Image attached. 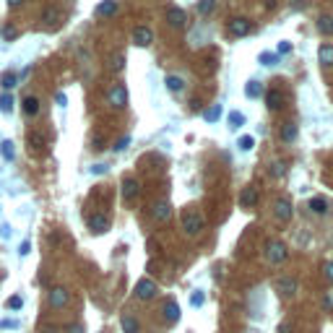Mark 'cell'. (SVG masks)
<instances>
[{
    "mask_svg": "<svg viewBox=\"0 0 333 333\" xmlns=\"http://www.w3.org/2000/svg\"><path fill=\"white\" fill-rule=\"evenodd\" d=\"M203 226H206L203 214H198V211H188L185 216H182V229H185V234H188V237L201 234V229H203Z\"/></svg>",
    "mask_w": 333,
    "mask_h": 333,
    "instance_id": "6da1fadb",
    "label": "cell"
},
{
    "mask_svg": "<svg viewBox=\"0 0 333 333\" xmlns=\"http://www.w3.org/2000/svg\"><path fill=\"white\" fill-rule=\"evenodd\" d=\"M286 245L281 242V239H271V242L266 245V258H268V263H273V266H279V263H284L286 260Z\"/></svg>",
    "mask_w": 333,
    "mask_h": 333,
    "instance_id": "7a4b0ae2",
    "label": "cell"
},
{
    "mask_svg": "<svg viewBox=\"0 0 333 333\" xmlns=\"http://www.w3.org/2000/svg\"><path fill=\"white\" fill-rule=\"evenodd\" d=\"M68 302H71V292H68L65 286H52L50 294H47V305H50L52 310H60V307H65Z\"/></svg>",
    "mask_w": 333,
    "mask_h": 333,
    "instance_id": "3957f363",
    "label": "cell"
},
{
    "mask_svg": "<svg viewBox=\"0 0 333 333\" xmlns=\"http://www.w3.org/2000/svg\"><path fill=\"white\" fill-rule=\"evenodd\" d=\"M156 294H159L156 281H151V279H141L138 284H135V297H138V300H151V297H156Z\"/></svg>",
    "mask_w": 333,
    "mask_h": 333,
    "instance_id": "277c9868",
    "label": "cell"
},
{
    "mask_svg": "<svg viewBox=\"0 0 333 333\" xmlns=\"http://www.w3.org/2000/svg\"><path fill=\"white\" fill-rule=\"evenodd\" d=\"M110 105L112 107H125V105H128V89H125L122 84L110 89Z\"/></svg>",
    "mask_w": 333,
    "mask_h": 333,
    "instance_id": "5b68a950",
    "label": "cell"
},
{
    "mask_svg": "<svg viewBox=\"0 0 333 333\" xmlns=\"http://www.w3.org/2000/svg\"><path fill=\"white\" fill-rule=\"evenodd\" d=\"M167 24H169L172 29H182V26L188 24L185 10H182V8H169V10H167Z\"/></svg>",
    "mask_w": 333,
    "mask_h": 333,
    "instance_id": "8992f818",
    "label": "cell"
},
{
    "mask_svg": "<svg viewBox=\"0 0 333 333\" xmlns=\"http://www.w3.org/2000/svg\"><path fill=\"white\" fill-rule=\"evenodd\" d=\"M138 190H141V185H138V180H135V177H125L122 180V198L128 203L133 198H138Z\"/></svg>",
    "mask_w": 333,
    "mask_h": 333,
    "instance_id": "52a82bcc",
    "label": "cell"
},
{
    "mask_svg": "<svg viewBox=\"0 0 333 333\" xmlns=\"http://www.w3.org/2000/svg\"><path fill=\"white\" fill-rule=\"evenodd\" d=\"M89 229H91L94 234H105L107 229H110V219H107L105 214H94V216L89 219Z\"/></svg>",
    "mask_w": 333,
    "mask_h": 333,
    "instance_id": "ba28073f",
    "label": "cell"
},
{
    "mask_svg": "<svg viewBox=\"0 0 333 333\" xmlns=\"http://www.w3.org/2000/svg\"><path fill=\"white\" fill-rule=\"evenodd\" d=\"M133 42L138 44V47H148V44L154 42L151 29H148V26H135V31H133Z\"/></svg>",
    "mask_w": 333,
    "mask_h": 333,
    "instance_id": "9c48e42d",
    "label": "cell"
},
{
    "mask_svg": "<svg viewBox=\"0 0 333 333\" xmlns=\"http://www.w3.org/2000/svg\"><path fill=\"white\" fill-rule=\"evenodd\" d=\"M162 313H164V320L167 323H177L180 320V305H177V300H167L164 302V307H162Z\"/></svg>",
    "mask_w": 333,
    "mask_h": 333,
    "instance_id": "30bf717a",
    "label": "cell"
},
{
    "mask_svg": "<svg viewBox=\"0 0 333 333\" xmlns=\"http://www.w3.org/2000/svg\"><path fill=\"white\" fill-rule=\"evenodd\" d=\"M273 214H276L279 222H289L292 219V203L286 201V198H279L276 206H273Z\"/></svg>",
    "mask_w": 333,
    "mask_h": 333,
    "instance_id": "8fae6325",
    "label": "cell"
},
{
    "mask_svg": "<svg viewBox=\"0 0 333 333\" xmlns=\"http://www.w3.org/2000/svg\"><path fill=\"white\" fill-rule=\"evenodd\" d=\"M250 21L247 18H232L229 21V31L234 34V37H245V34H250Z\"/></svg>",
    "mask_w": 333,
    "mask_h": 333,
    "instance_id": "7c38bea8",
    "label": "cell"
},
{
    "mask_svg": "<svg viewBox=\"0 0 333 333\" xmlns=\"http://www.w3.org/2000/svg\"><path fill=\"white\" fill-rule=\"evenodd\" d=\"M26 143H29L31 151H42V148L47 146V138H44V133H39V130H29Z\"/></svg>",
    "mask_w": 333,
    "mask_h": 333,
    "instance_id": "4fadbf2b",
    "label": "cell"
},
{
    "mask_svg": "<svg viewBox=\"0 0 333 333\" xmlns=\"http://www.w3.org/2000/svg\"><path fill=\"white\" fill-rule=\"evenodd\" d=\"M255 203H258V190L255 188H245L239 193V206H242V209H252Z\"/></svg>",
    "mask_w": 333,
    "mask_h": 333,
    "instance_id": "5bb4252c",
    "label": "cell"
},
{
    "mask_svg": "<svg viewBox=\"0 0 333 333\" xmlns=\"http://www.w3.org/2000/svg\"><path fill=\"white\" fill-rule=\"evenodd\" d=\"M169 219H172V206H169V203H156V206H154V222L164 224V222H169Z\"/></svg>",
    "mask_w": 333,
    "mask_h": 333,
    "instance_id": "9a60e30c",
    "label": "cell"
},
{
    "mask_svg": "<svg viewBox=\"0 0 333 333\" xmlns=\"http://www.w3.org/2000/svg\"><path fill=\"white\" fill-rule=\"evenodd\" d=\"M94 13H97L99 18H110V16L117 13V3H114V0H105V3H99V5H97Z\"/></svg>",
    "mask_w": 333,
    "mask_h": 333,
    "instance_id": "2e32d148",
    "label": "cell"
},
{
    "mask_svg": "<svg viewBox=\"0 0 333 333\" xmlns=\"http://www.w3.org/2000/svg\"><path fill=\"white\" fill-rule=\"evenodd\" d=\"M21 110H24L26 117H37L39 114V99L37 97H26L24 102H21Z\"/></svg>",
    "mask_w": 333,
    "mask_h": 333,
    "instance_id": "e0dca14e",
    "label": "cell"
},
{
    "mask_svg": "<svg viewBox=\"0 0 333 333\" xmlns=\"http://www.w3.org/2000/svg\"><path fill=\"white\" fill-rule=\"evenodd\" d=\"M276 289L284 294V297H294V292H297V279H279L276 281Z\"/></svg>",
    "mask_w": 333,
    "mask_h": 333,
    "instance_id": "ac0fdd59",
    "label": "cell"
},
{
    "mask_svg": "<svg viewBox=\"0 0 333 333\" xmlns=\"http://www.w3.org/2000/svg\"><path fill=\"white\" fill-rule=\"evenodd\" d=\"M307 209L313 211L315 216H323V214H328V201L326 198H310Z\"/></svg>",
    "mask_w": 333,
    "mask_h": 333,
    "instance_id": "d6986e66",
    "label": "cell"
},
{
    "mask_svg": "<svg viewBox=\"0 0 333 333\" xmlns=\"http://www.w3.org/2000/svg\"><path fill=\"white\" fill-rule=\"evenodd\" d=\"M0 156H3V162H13V159H16L13 141H3V143H0Z\"/></svg>",
    "mask_w": 333,
    "mask_h": 333,
    "instance_id": "ffe728a7",
    "label": "cell"
},
{
    "mask_svg": "<svg viewBox=\"0 0 333 333\" xmlns=\"http://www.w3.org/2000/svg\"><path fill=\"white\" fill-rule=\"evenodd\" d=\"M167 89L172 94H182V91H185V81H182L180 76H167Z\"/></svg>",
    "mask_w": 333,
    "mask_h": 333,
    "instance_id": "44dd1931",
    "label": "cell"
},
{
    "mask_svg": "<svg viewBox=\"0 0 333 333\" xmlns=\"http://www.w3.org/2000/svg\"><path fill=\"white\" fill-rule=\"evenodd\" d=\"M279 138L286 141V143H292V141L297 138V125H294V122H286L284 128L279 130Z\"/></svg>",
    "mask_w": 333,
    "mask_h": 333,
    "instance_id": "7402d4cb",
    "label": "cell"
},
{
    "mask_svg": "<svg viewBox=\"0 0 333 333\" xmlns=\"http://www.w3.org/2000/svg\"><path fill=\"white\" fill-rule=\"evenodd\" d=\"M120 326H122V331H125V333H138V331H141V326H138V320H135L133 315H122V320H120Z\"/></svg>",
    "mask_w": 333,
    "mask_h": 333,
    "instance_id": "603a6c76",
    "label": "cell"
},
{
    "mask_svg": "<svg viewBox=\"0 0 333 333\" xmlns=\"http://www.w3.org/2000/svg\"><path fill=\"white\" fill-rule=\"evenodd\" d=\"M318 31L326 34V37H331V34H333V16H320L318 18Z\"/></svg>",
    "mask_w": 333,
    "mask_h": 333,
    "instance_id": "cb8c5ba5",
    "label": "cell"
},
{
    "mask_svg": "<svg viewBox=\"0 0 333 333\" xmlns=\"http://www.w3.org/2000/svg\"><path fill=\"white\" fill-rule=\"evenodd\" d=\"M266 105H268V110H279L281 107V91L279 89H271L266 94Z\"/></svg>",
    "mask_w": 333,
    "mask_h": 333,
    "instance_id": "d4e9b609",
    "label": "cell"
},
{
    "mask_svg": "<svg viewBox=\"0 0 333 333\" xmlns=\"http://www.w3.org/2000/svg\"><path fill=\"white\" fill-rule=\"evenodd\" d=\"M318 57H320V63H323V65H333V44H323L320 52H318Z\"/></svg>",
    "mask_w": 333,
    "mask_h": 333,
    "instance_id": "484cf974",
    "label": "cell"
},
{
    "mask_svg": "<svg viewBox=\"0 0 333 333\" xmlns=\"http://www.w3.org/2000/svg\"><path fill=\"white\" fill-rule=\"evenodd\" d=\"M222 112H224V110H222V105H211L209 110L203 112V117H206V122H216V120L222 117Z\"/></svg>",
    "mask_w": 333,
    "mask_h": 333,
    "instance_id": "4316f807",
    "label": "cell"
},
{
    "mask_svg": "<svg viewBox=\"0 0 333 333\" xmlns=\"http://www.w3.org/2000/svg\"><path fill=\"white\" fill-rule=\"evenodd\" d=\"M0 112H3V114L13 112V97H10L8 91H5V94H0Z\"/></svg>",
    "mask_w": 333,
    "mask_h": 333,
    "instance_id": "83f0119b",
    "label": "cell"
},
{
    "mask_svg": "<svg viewBox=\"0 0 333 333\" xmlns=\"http://www.w3.org/2000/svg\"><path fill=\"white\" fill-rule=\"evenodd\" d=\"M260 91H263V86H260L258 81H247V86H245L247 99H258V97H260Z\"/></svg>",
    "mask_w": 333,
    "mask_h": 333,
    "instance_id": "f1b7e54d",
    "label": "cell"
},
{
    "mask_svg": "<svg viewBox=\"0 0 333 333\" xmlns=\"http://www.w3.org/2000/svg\"><path fill=\"white\" fill-rule=\"evenodd\" d=\"M16 81H18V76H16V73H10V71L0 76V86H3L5 91H8V89H13V86H16Z\"/></svg>",
    "mask_w": 333,
    "mask_h": 333,
    "instance_id": "f546056e",
    "label": "cell"
},
{
    "mask_svg": "<svg viewBox=\"0 0 333 333\" xmlns=\"http://www.w3.org/2000/svg\"><path fill=\"white\" fill-rule=\"evenodd\" d=\"M229 125H232V128H239V125H245V114L242 112H229Z\"/></svg>",
    "mask_w": 333,
    "mask_h": 333,
    "instance_id": "4dcf8cb0",
    "label": "cell"
},
{
    "mask_svg": "<svg viewBox=\"0 0 333 333\" xmlns=\"http://www.w3.org/2000/svg\"><path fill=\"white\" fill-rule=\"evenodd\" d=\"M214 5H216V0H201V3H198V13L201 16H209L211 10H214Z\"/></svg>",
    "mask_w": 333,
    "mask_h": 333,
    "instance_id": "1f68e13d",
    "label": "cell"
},
{
    "mask_svg": "<svg viewBox=\"0 0 333 333\" xmlns=\"http://www.w3.org/2000/svg\"><path fill=\"white\" fill-rule=\"evenodd\" d=\"M252 146H255V138H252V135H242V138H239V151H252Z\"/></svg>",
    "mask_w": 333,
    "mask_h": 333,
    "instance_id": "d6a6232c",
    "label": "cell"
},
{
    "mask_svg": "<svg viewBox=\"0 0 333 333\" xmlns=\"http://www.w3.org/2000/svg\"><path fill=\"white\" fill-rule=\"evenodd\" d=\"M57 16H60V13H57V8H47V10L42 13V21H44V24H55Z\"/></svg>",
    "mask_w": 333,
    "mask_h": 333,
    "instance_id": "836d02e7",
    "label": "cell"
},
{
    "mask_svg": "<svg viewBox=\"0 0 333 333\" xmlns=\"http://www.w3.org/2000/svg\"><path fill=\"white\" fill-rule=\"evenodd\" d=\"M271 175H273V177H284V175H286V164H284V162H273V164H271Z\"/></svg>",
    "mask_w": 333,
    "mask_h": 333,
    "instance_id": "e575fe53",
    "label": "cell"
},
{
    "mask_svg": "<svg viewBox=\"0 0 333 333\" xmlns=\"http://www.w3.org/2000/svg\"><path fill=\"white\" fill-rule=\"evenodd\" d=\"M0 34H3L5 42H10V39L18 37V29H16V26H3V31H0Z\"/></svg>",
    "mask_w": 333,
    "mask_h": 333,
    "instance_id": "d590c367",
    "label": "cell"
},
{
    "mask_svg": "<svg viewBox=\"0 0 333 333\" xmlns=\"http://www.w3.org/2000/svg\"><path fill=\"white\" fill-rule=\"evenodd\" d=\"M203 302H206V294H203L201 289H198V292H193V294H190V305H193V307H201Z\"/></svg>",
    "mask_w": 333,
    "mask_h": 333,
    "instance_id": "8d00e7d4",
    "label": "cell"
},
{
    "mask_svg": "<svg viewBox=\"0 0 333 333\" xmlns=\"http://www.w3.org/2000/svg\"><path fill=\"white\" fill-rule=\"evenodd\" d=\"M260 63L263 65H273V63H276V55H273V52H263L260 55Z\"/></svg>",
    "mask_w": 333,
    "mask_h": 333,
    "instance_id": "74e56055",
    "label": "cell"
},
{
    "mask_svg": "<svg viewBox=\"0 0 333 333\" xmlns=\"http://www.w3.org/2000/svg\"><path fill=\"white\" fill-rule=\"evenodd\" d=\"M29 252H31V242H29V239H24V242H21V247H18V255L26 258Z\"/></svg>",
    "mask_w": 333,
    "mask_h": 333,
    "instance_id": "f35d334b",
    "label": "cell"
},
{
    "mask_svg": "<svg viewBox=\"0 0 333 333\" xmlns=\"http://www.w3.org/2000/svg\"><path fill=\"white\" fill-rule=\"evenodd\" d=\"M21 305H24L21 297H10V300H8V310H21Z\"/></svg>",
    "mask_w": 333,
    "mask_h": 333,
    "instance_id": "ab89813d",
    "label": "cell"
},
{
    "mask_svg": "<svg viewBox=\"0 0 333 333\" xmlns=\"http://www.w3.org/2000/svg\"><path fill=\"white\" fill-rule=\"evenodd\" d=\"M128 143H130V138H128V135H125V138H120V141L114 143L112 148H114V151H125V148H128Z\"/></svg>",
    "mask_w": 333,
    "mask_h": 333,
    "instance_id": "60d3db41",
    "label": "cell"
},
{
    "mask_svg": "<svg viewBox=\"0 0 333 333\" xmlns=\"http://www.w3.org/2000/svg\"><path fill=\"white\" fill-rule=\"evenodd\" d=\"M10 237H13V229H10L8 224H3L0 226V239H10Z\"/></svg>",
    "mask_w": 333,
    "mask_h": 333,
    "instance_id": "b9f144b4",
    "label": "cell"
},
{
    "mask_svg": "<svg viewBox=\"0 0 333 333\" xmlns=\"http://www.w3.org/2000/svg\"><path fill=\"white\" fill-rule=\"evenodd\" d=\"M91 148H94V151H102V148H105V138H102V135H94V141H91Z\"/></svg>",
    "mask_w": 333,
    "mask_h": 333,
    "instance_id": "7bdbcfd3",
    "label": "cell"
},
{
    "mask_svg": "<svg viewBox=\"0 0 333 333\" xmlns=\"http://www.w3.org/2000/svg\"><path fill=\"white\" fill-rule=\"evenodd\" d=\"M323 307L328 310V313L333 310V292H326V297H323Z\"/></svg>",
    "mask_w": 333,
    "mask_h": 333,
    "instance_id": "ee69618b",
    "label": "cell"
},
{
    "mask_svg": "<svg viewBox=\"0 0 333 333\" xmlns=\"http://www.w3.org/2000/svg\"><path fill=\"white\" fill-rule=\"evenodd\" d=\"M107 169H110L107 164H94V167H91V175H105Z\"/></svg>",
    "mask_w": 333,
    "mask_h": 333,
    "instance_id": "f6af8a7d",
    "label": "cell"
},
{
    "mask_svg": "<svg viewBox=\"0 0 333 333\" xmlns=\"http://www.w3.org/2000/svg\"><path fill=\"white\" fill-rule=\"evenodd\" d=\"M292 52V44L289 42H279V55H289Z\"/></svg>",
    "mask_w": 333,
    "mask_h": 333,
    "instance_id": "bcb514c9",
    "label": "cell"
},
{
    "mask_svg": "<svg viewBox=\"0 0 333 333\" xmlns=\"http://www.w3.org/2000/svg\"><path fill=\"white\" fill-rule=\"evenodd\" d=\"M21 323L18 320H3V323H0V328H18Z\"/></svg>",
    "mask_w": 333,
    "mask_h": 333,
    "instance_id": "7dc6e473",
    "label": "cell"
},
{
    "mask_svg": "<svg viewBox=\"0 0 333 333\" xmlns=\"http://www.w3.org/2000/svg\"><path fill=\"white\" fill-rule=\"evenodd\" d=\"M65 333H84V326L81 323H76V326H68V331Z\"/></svg>",
    "mask_w": 333,
    "mask_h": 333,
    "instance_id": "c3c4849f",
    "label": "cell"
},
{
    "mask_svg": "<svg viewBox=\"0 0 333 333\" xmlns=\"http://www.w3.org/2000/svg\"><path fill=\"white\" fill-rule=\"evenodd\" d=\"M326 276H328V281H333V260L326 263Z\"/></svg>",
    "mask_w": 333,
    "mask_h": 333,
    "instance_id": "681fc988",
    "label": "cell"
},
{
    "mask_svg": "<svg viewBox=\"0 0 333 333\" xmlns=\"http://www.w3.org/2000/svg\"><path fill=\"white\" fill-rule=\"evenodd\" d=\"M276 333H292V326H289V323H281Z\"/></svg>",
    "mask_w": 333,
    "mask_h": 333,
    "instance_id": "f907efd6",
    "label": "cell"
},
{
    "mask_svg": "<svg viewBox=\"0 0 333 333\" xmlns=\"http://www.w3.org/2000/svg\"><path fill=\"white\" fill-rule=\"evenodd\" d=\"M68 105V99H65V94H57V107H65Z\"/></svg>",
    "mask_w": 333,
    "mask_h": 333,
    "instance_id": "816d5d0a",
    "label": "cell"
},
{
    "mask_svg": "<svg viewBox=\"0 0 333 333\" xmlns=\"http://www.w3.org/2000/svg\"><path fill=\"white\" fill-rule=\"evenodd\" d=\"M21 3H24V0H8V5H13V8H18Z\"/></svg>",
    "mask_w": 333,
    "mask_h": 333,
    "instance_id": "f5cc1de1",
    "label": "cell"
}]
</instances>
